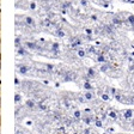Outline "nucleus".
Segmentation results:
<instances>
[{
    "label": "nucleus",
    "mask_w": 134,
    "mask_h": 134,
    "mask_svg": "<svg viewBox=\"0 0 134 134\" xmlns=\"http://www.w3.org/2000/svg\"><path fill=\"white\" fill-rule=\"evenodd\" d=\"M55 35L58 37H65V35H66V34H65V31L62 30V29H58V30H56V32H55Z\"/></svg>",
    "instance_id": "4468645a"
},
{
    "label": "nucleus",
    "mask_w": 134,
    "mask_h": 134,
    "mask_svg": "<svg viewBox=\"0 0 134 134\" xmlns=\"http://www.w3.org/2000/svg\"><path fill=\"white\" fill-rule=\"evenodd\" d=\"M133 90H134V85H133Z\"/></svg>",
    "instance_id": "c756f323"
},
{
    "label": "nucleus",
    "mask_w": 134,
    "mask_h": 134,
    "mask_svg": "<svg viewBox=\"0 0 134 134\" xmlns=\"http://www.w3.org/2000/svg\"><path fill=\"white\" fill-rule=\"evenodd\" d=\"M25 105L28 107V108H30V109H34L35 107H36V102H35L34 99H29V100H26Z\"/></svg>",
    "instance_id": "9d476101"
},
{
    "label": "nucleus",
    "mask_w": 134,
    "mask_h": 134,
    "mask_svg": "<svg viewBox=\"0 0 134 134\" xmlns=\"http://www.w3.org/2000/svg\"><path fill=\"white\" fill-rule=\"evenodd\" d=\"M37 105H38V109H40V110H47V105H46V104H43V103H38Z\"/></svg>",
    "instance_id": "412c9836"
},
{
    "label": "nucleus",
    "mask_w": 134,
    "mask_h": 134,
    "mask_svg": "<svg viewBox=\"0 0 134 134\" xmlns=\"http://www.w3.org/2000/svg\"><path fill=\"white\" fill-rule=\"evenodd\" d=\"M92 32H93V31H92V29H90V28L85 29V34H86L87 36H91V35H92Z\"/></svg>",
    "instance_id": "b1692460"
},
{
    "label": "nucleus",
    "mask_w": 134,
    "mask_h": 134,
    "mask_svg": "<svg viewBox=\"0 0 134 134\" xmlns=\"http://www.w3.org/2000/svg\"><path fill=\"white\" fill-rule=\"evenodd\" d=\"M84 98H85L86 100H92L93 98H95V95H93L91 91H86L85 93H84Z\"/></svg>",
    "instance_id": "0eeeda50"
},
{
    "label": "nucleus",
    "mask_w": 134,
    "mask_h": 134,
    "mask_svg": "<svg viewBox=\"0 0 134 134\" xmlns=\"http://www.w3.org/2000/svg\"><path fill=\"white\" fill-rule=\"evenodd\" d=\"M100 98H102L103 100H109V99H110V95H109V92L102 93V95H100Z\"/></svg>",
    "instance_id": "6ab92c4d"
},
{
    "label": "nucleus",
    "mask_w": 134,
    "mask_h": 134,
    "mask_svg": "<svg viewBox=\"0 0 134 134\" xmlns=\"http://www.w3.org/2000/svg\"><path fill=\"white\" fill-rule=\"evenodd\" d=\"M25 47L28 49H31V50H35L38 48V46L35 43V42H25Z\"/></svg>",
    "instance_id": "39448f33"
},
{
    "label": "nucleus",
    "mask_w": 134,
    "mask_h": 134,
    "mask_svg": "<svg viewBox=\"0 0 134 134\" xmlns=\"http://www.w3.org/2000/svg\"><path fill=\"white\" fill-rule=\"evenodd\" d=\"M127 22L134 26V16L133 14H128V16H127Z\"/></svg>",
    "instance_id": "a211bd4d"
},
{
    "label": "nucleus",
    "mask_w": 134,
    "mask_h": 134,
    "mask_svg": "<svg viewBox=\"0 0 134 134\" xmlns=\"http://www.w3.org/2000/svg\"><path fill=\"white\" fill-rule=\"evenodd\" d=\"M80 5L85 7V6H87V1H86V0H81V1H80Z\"/></svg>",
    "instance_id": "bb28decb"
},
{
    "label": "nucleus",
    "mask_w": 134,
    "mask_h": 134,
    "mask_svg": "<svg viewBox=\"0 0 134 134\" xmlns=\"http://www.w3.org/2000/svg\"><path fill=\"white\" fill-rule=\"evenodd\" d=\"M81 117H83V115H81V111H80V110H75V111L73 113V119H74L75 121L80 120Z\"/></svg>",
    "instance_id": "1a4fd4ad"
},
{
    "label": "nucleus",
    "mask_w": 134,
    "mask_h": 134,
    "mask_svg": "<svg viewBox=\"0 0 134 134\" xmlns=\"http://www.w3.org/2000/svg\"><path fill=\"white\" fill-rule=\"evenodd\" d=\"M20 99H22V96L19 95V93H16V97H14V100H16V103L18 104L20 102Z\"/></svg>",
    "instance_id": "4be33fe9"
},
{
    "label": "nucleus",
    "mask_w": 134,
    "mask_h": 134,
    "mask_svg": "<svg viewBox=\"0 0 134 134\" xmlns=\"http://www.w3.org/2000/svg\"><path fill=\"white\" fill-rule=\"evenodd\" d=\"M107 116H108V119H111V120H117L119 113L115 111L114 109H109L108 111H107Z\"/></svg>",
    "instance_id": "f03ea898"
},
{
    "label": "nucleus",
    "mask_w": 134,
    "mask_h": 134,
    "mask_svg": "<svg viewBox=\"0 0 134 134\" xmlns=\"http://www.w3.org/2000/svg\"><path fill=\"white\" fill-rule=\"evenodd\" d=\"M59 48H60V44L55 42V43H53V44H52V47H50V50H52L53 53H58V52H59Z\"/></svg>",
    "instance_id": "f8f14e48"
},
{
    "label": "nucleus",
    "mask_w": 134,
    "mask_h": 134,
    "mask_svg": "<svg viewBox=\"0 0 134 134\" xmlns=\"http://www.w3.org/2000/svg\"><path fill=\"white\" fill-rule=\"evenodd\" d=\"M81 120H83V122L85 123V125H91L92 121H93V117H92V115H87V113L85 115H83V117H81Z\"/></svg>",
    "instance_id": "7ed1b4c3"
},
{
    "label": "nucleus",
    "mask_w": 134,
    "mask_h": 134,
    "mask_svg": "<svg viewBox=\"0 0 134 134\" xmlns=\"http://www.w3.org/2000/svg\"><path fill=\"white\" fill-rule=\"evenodd\" d=\"M17 54L24 56V55H26V50H25V48L22 47V46H20V47H17Z\"/></svg>",
    "instance_id": "6e6552de"
},
{
    "label": "nucleus",
    "mask_w": 134,
    "mask_h": 134,
    "mask_svg": "<svg viewBox=\"0 0 134 134\" xmlns=\"http://www.w3.org/2000/svg\"><path fill=\"white\" fill-rule=\"evenodd\" d=\"M43 25H44V26H50V20L49 19H44L43 20Z\"/></svg>",
    "instance_id": "a878e982"
},
{
    "label": "nucleus",
    "mask_w": 134,
    "mask_h": 134,
    "mask_svg": "<svg viewBox=\"0 0 134 134\" xmlns=\"http://www.w3.org/2000/svg\"><path fill=\"white\" fill-rule=\"evenodd\" d=\"M84 89L86 90V91H91L92 90V85L89 83V80H86L85 83H84Z\"/></svg>",
    "instance_id": "dca6fc26"
},
{
    "label": "nucleus",
    "mask_w": 134,
    "mask_h": 134,
    "mask_svg": "<svg viewBox=\"0 0 134 134\" xmlns=\"http://www.w3.org/2000/svg\"><path fill=\"white\" fill-rule=\"evenodd\" d=\"M72 122H73L72 119H66V120H65V123H66V126H71V125H72Z\"/></svg>",
    "instance_id": "393cba45"
},
{
    "label": "nucleus",
    "mask_w": 134,
    "mask_h": 134,
    "mask_svg": "<svg viewBox=\"0 0 134 134\" xmlns=\"http://www.w3.org/2000/svg\"><path fill=\"white\" fill-rule=\"evenodd\" d=\"M24 22H25V24L28 25V26H35V19L34 18H31V17H25L24 18Z\"/></svg>",
    "instance_id": "20e7f679"
},
{
    "label": "nucleus",
    "mask_w": 134,
    "mask_h": 134,
    "mask_svg": "<svg viewBox=\"0 0 134 134\" xmlns=\"http://www.w3.org/2000/svg\"><path fill=\"white\" fill-rule=\"evenodd\" d=\"M113 23H114L115 25H117V26H120V25L122 24V20H121L119 17H114V19H113Z\"/></svg>",
    "instance_id": "f3484780"
},
{
    "label": "nucleus",
    "mask_w": 134,
    "mask_h": 134,
    "mask_svg": "<svg viewBox=\"0 0 134 134\" xmlns=\"http://www.w3.org/2000/svg\"><path fill=\"white\" fill-rule=\"evenodd\" d=\"M95 126L96 127H98V128H100V127H103V121L102 120H95Z\"/></svg>",
    "instance_id": "aec40b11"
},
{
    "label": "nucleus",
    "mask_w": 134,
    "mask_h": 134,
    "mask_svg": "<svg viewBox=\"0 0 134 134\" xmlns=\"http://www.w3.org/2000/svg\"><path fill=\"white\" fill-rule=\"evenodd\" d=\"M90 134H97V133H96V132H91V133H90Z\"/></svg>",
    "instance_id": "c85d7f7f"
},
{
    "label": "nucleus",
    "mask_w": 134,
    "mask_h": 134,
    "mask_svg": "<svg viewBox=\"0 0 134 134\" xmlns=\"http://www.w3.org/2000/svg\"><path fill=\"white\" fill-rule=\"evenodd\" d=\"M91 18H92V19H93V20H97V17H96V16H92Z\"/></svg>",
    "instance_id": "cd10ccee"
},
{
    "label": "nucleus",
    "mask_w": 134,
    "mask_h": 134,
    "mask_svg": "<svg viewBox=\"0 0 134 134\" xmlns=\"http://www.w3.org/2000/svg\"><path fill=\"white\" fill-rule=\"evenodd\" d=\"M29 7H30L31 10H36V3H35V1H31V3L29 4Z\"/></svg>",
    "instance_id": "5701e85b"
},
{
    "label": "nucleus",
    "mask_w": 134,
    "mask_h": 134,
    "mask_svg": "<svg viewBox=\"0 0 134 134\" xmlns=\"http://www.w3.org/2000/svg\"><path fill=\"white\" fill-rule=\"evenodd\" d=\"M95 75H96V72L93 68H89V70H87V77H89V78H93Z\"/></svg>",
    "instance_id": "2eb2a0df"
},
{
    "label": "nucleus",
    "mask_w": 134,
    "mask_h": 134,
    "mask_svg": "<svg viewBox=\"0 0 134 134\" xmlns=\"http://www.w3.org/2000/svg\"><path fill=\"white\" fill-rule=\"evenodd\" d=\"M18 72H19L20 74H26V73L29 72V67L25 66V65H20V66L18 67Z\"/></svg>",
    "instance_id": "423d86ee"
},
{
    "label": "nucleus",
    "mask_w": 134,
    "mask_h": 134,
    "mask_svg": "<svg viewBox=\"0 0 134 134\" xmlns=\"http://www.w3.org/2000/svg\"><path fill=\"white\" fill-rule=\"evenodd\" d=\"M97 62L104 64V62H107V59L104 58V55H102V54H98V55H97Z\"/></svg>",
    "instance_id": "ddd939ff"
},
{
    "label": "nucleus",
    "mask_w": 134,
    "mask_h": 134,
    "mask_svg": "<svg viewBox=\"0 0 134 134\" xmlns=\"http://www.w3.org/2000/svg\"><path fill=\"white\" fill-rule=\"evenodd\" d=\"M121 114H122V117L125 120L131 121L134 117V110H132V109H125V110L121 111Z\"/></svg>",
    "instance_id": "f257e3e1"
},
{
    "label": "nucleus",
    "mask_w": 134,
    "mask_h": 134,
    "mask_svg": "<svg viewBox=\"0 0 134 134\" xmlns=\"http://www.w3.org/2000/svg\"><path fill=\"white\" fill-rule=\"evenodd\" d=\"M77 54H78L79 58H85V55H86V50L83 49V48H79V49L77 50Z\"/></svg>",
    "instance_id": "9b49d317"
}]
</instances>
